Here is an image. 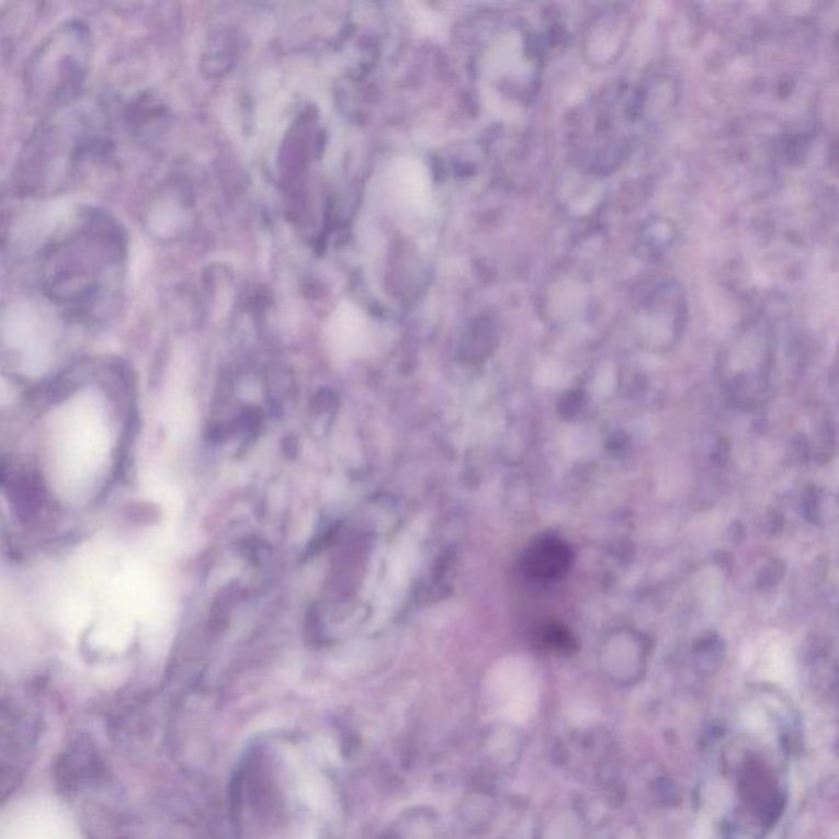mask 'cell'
Here are the masks:
<instances>
[{"label":"cell","instance_id":"cell-1","mask_svg":"<svg viewBox=\"0 0 839 839\" xmlns=\"http://www.w3.org/2000/svg\"><path fill=\"white\" fill-rule=\"evenodd\" d=\"M646 655L648 646L643 636L620 632L606 639L603 666L610 678L620 682H633L645 671Z\"/></svg>","mask_w":839,"mask_h":839},{"label":"cell","instance_id":"cell-2","mask_svg":"<svg viewBox=\"0 0 839 839\" xmlns=\"http://www.w3.org/2000/svg\"><path fill=\"white\" fill-rule=\"evenodd\" d=\"M3 335L13 348L42 356L46 348V325L30 304H13L3 314Z\"/></svg>","mask_w":839,"mask_h":839},{"label":"cell","instance_id":"cell-3","mask_svg":"<svg viewBox=\"0 0 839 839\" xmlns=\"http://www.w3.org/2000/svg\"><path fill=\"white\" fill-rule=\"evenodd\" d=\"M630 19L626 13H603L590 26L586 49L596 59V65H609L625 48L628 39Z\"/></svg>","mask_w":839,"mask_h":839},{"label":"cell","instance_id":"cell-4","mask_svg":"<svg viewBox=\"0 0 839 839\" xmlns=\"http://www.w3.org/2000/svg\"><path fill=\"white\" fill-rule=\"evenodd\" d=\"M572 564V552L566 543L558 538H543L530 546L526 552L525 566L526 574L533 579L538 580H559L560 577L569 572Z\"/></svg>","mask_w":839,"mask_h":839},{"label":"cell","instance_id":"cell-5","mask_svg":"<svg viewBox=\"0 0 839 839\" xmlns=\"http://www.w3.org/2000/svg\"><path fill=\"white\" fill-rule=\"evenodd\" d=\"M101 775V759L91 746L82 745V742L71 746L59 761L58 778L66 791L81 789L82 785L91 784Z\"/></svg>","mask_w":839,"mask_h":839},{"label":"cell","instance_id":"cell-6","mask_svg":"<svg viewBox=\"0 0 839 839\" xmlns=\"http://www.w3.org/2000/svg\"><path fill=\"white\" fill-rule=\"evenodd\" d=\"M725 645L716 633H706L695 643L694 656L700 671L713 674L722 666Z\"/></svg>","mask_w":839,"mask_h":839},{"label":"cell","instance_id":"cell-7","mask_svg":"<svg viewBox=\"0 0 839 839\" xmlns=\"http://www.w3.org/2000/svg\"><path fill=\"white\" fill-rule=\"evenodd\" d=\"M785 576V563L782 559H771L766 563L756 577V587L762 592L774 589Z\"/></svg>","mask_w":839,"mask_h":839},{"label":"cell","instance_id":"cell-8","mask_svg":"<svg viewBox=\"0 0 839 839\" xmlns=\"http://www.w3.org/2000/svg\"><path fill=\"white\" fill-rule=\"evenodd\" d=\"M540 639H542L543 645L555 649V651H569L572 648V636L559 625L545 626L540 633Z\"/></svg>","mask_w":839,"mask_h":839},{"label":"cell","instance_id":"cell-9","mask_svg":"<svg viewBox=\"0 0 839 839\" xmlns=\"http://www.w3.org/2000/svg\"><path fill=\"white\" fill-rule=\"evenodd\" d=\"M802 513L810 523H818L820 520V492L817 487L807 486L802 496Z\"/></svg>","mask_w":839,"mask_h":839},{"label":"cell","instance_id":"cell-10","mask_svg":"<svg viewBox=\"0 0 839 839\" xmlns=\"http://www.w3.org/2000/svg\"><path fill=\"white\" fill-rule=\"evenodd\" d=\"M810 457V443L804 434H798L789 444L787 461L792 466H802Z\"/></svg>","mask_w":839,"mask_h":839},{"label":"cell","instance_id":"cell-11","mask_svg":"<svg viewBox=\"0 0 839 839\" xmlns=\"http://www.w3.org/2000/svg\"><path fill=\"white\" fill-rule=\"evenodd\" d=\"M782 526H784V519H782L781 513H779L778 510H771V512L766 515V530H768L769 533H779L781 532Z\"/></svg>","mask_w":839,"mask_h":839}]
</instances>
